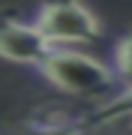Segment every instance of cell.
<instances>
[{"label": "cell", "mask_w": 132, "mask_h": 135, "mask_svg": "<svg viewBox=\"0 0 132 135\" xmlns=\"http://www.w3.org/2000/svg\"><path fill=\"white\" fill-rule=\"evenodd\" d=\"M39 72L57 90L69 93V96H81V99L105 96L114 87V81H117L114 69H108L105 63H99L90 54H81L72 48H54L42 60Z\"/></svg>", "instance_id": "1"}, {"label": "cell", "mask_w": 132, "mask_h": 135, "mask_svg": "<svg viewBox=\"0 0 132 135\" xmlns=\"http://www.w3.org/2000/svg\"><path fill=\"white\" fill-rule=\"evenodd\" d=\"M33 24L51 39L54 48L69 42H96L102 24L81 0H45L36 9Z\"/></svg>", "instance_id": "2"}, {"label": "cell", "mask_w": 132, "mask_h": 135, "mask_svg": "<svg viewBox=\"0 0 132 135\" xmlns=\"http://www.w3.org/2000/svg\"><path fill=\"white\" fill-rule=\"evenodd\" d=\"M51 51H54L51 39L36 24H24V21H3L0 24V57L3 60L39 69Z\"/></svg>", "instance_id": "3"}, {"label": "cell", "mask_w": 132, "mask_h": 135, "mask_svg": "<svg viewBox=\"0 0 132 135\" xmlns=\"http://www.w3.org/2000/svg\"><path fill=\"white\" fill-rule=\"evenodd\" d=\"M90 126H93L90 117L51 102V105H42L36 114H30L27 132L30 135H87Z\"/></svg>", "instance_id": "4"}, {"label": "cell", "mask_w": 132, "mask_h": 135, "mask_svg": "<svg viewBox=\"0 0 132 135\" xmlns=\"http://www.w3.org/2000/svg\"><path fill=\"white\" fill-rule=\"evenodd\" d=\"M126 117H132V90H120L114 99H108L105 105H99V108L90 114V123L99 126V123L126 120Z\"/></svg>", "instance_id": "5"}, {"label": "cell", "mask_w": 132, "mask_h": 135, "mask_svg": "<svg viewBox=\"0 0 132 135\" xmlns=\"http://www.w3.org/2000/svg\"><path fill=\"white\" fill-rule=\"evenodd\" d=\"M111 60H114V75H117L120 87L123 90H132V33H126L114 45Z\"/></svg>", "instance_id": "6"}]
</instances>
